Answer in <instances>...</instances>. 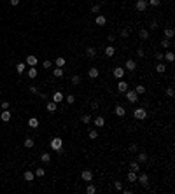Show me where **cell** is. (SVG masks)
Returning a JSON list of instances; mask_svg holds the SVG:
<instances>
[{
    "mask_svg": "<svg viewBox=\"0 0 175 194\" xmlns=\"http://www.w3.org/2000/svg\"><path fill=\"white\" fill-rule=\"evenodd\" d=\"M133 119H137V121H147V117H149V112H147V109H144L142 105H133Z\"/></svg>",
    "mask_w": 175,
    "mask_h": 194,
    "instance_id": "obj_1",
    "label": "cell"
},
{
    "mask_svg": "<svg viewBox=\"0 0 175 194\" xmlns=\"http://www.w3.org/2000/svg\"><path fill=\"white\" fill-rule=\"evenodd\" d=\"M79 178H81L84 184H88V182H93V180H95V171H93L91 168H82V170L79 171Z\"/></svg>",
    "mask_w": 175,
    "mask_h": 194,
    "instance_id": "obj_2",
    "label": "cell"
},
{
    "mask_svg": "<svg viewBox=\"0 0 175 194\" xmlns=\"http://www.w3.org/2000/svg\"><path fill=\"white\" fill-rule=\"evenodd\" d=\"M123 96H124V100H126V102H128L130 105H138L140 100H142V98H140L138 95L135 93V89H128L124 95H123Z\"/></svg>",
    "mask_w": 175,
    "mask_h": 194,
    "instance_id": "obj_3",
    "label": "cell"
},
{
    "mask_svg": "<svg viewBox=\"0 0 175 194\" xmlns=\"http://www.w3.org/2000/svg\"><path fill=\"white\" fill-rule=\"evenodd\" d=\"M124 70L128 72V74H135L137 70H140V67H138V63H137V60H133V58H126L124 60Z\"/></svg>",
    "mask_w": 175,
    "mask_h": 194,
    "instance_id": "obj_4",
    "label": "cell"
},
{
    "mask_svg": "<svg viewBox=\"0 0 175 194\" xmlns=\"http://www.w3.org/2000/svg\"><path fill=\"white\" fill-rule=\"evenodd\" d=\"M84 56H86L88 60H91V61H96L98 60V49L95 47V46H86V47H84Z\"/></svg>",
    "mask_w": 175,
    "mask_h": 194,
    "instance_id": "obj_5",
    "label": "cell"
},
{
    "mask_svg": "<svg viewBox=\"0 0 175 194\" xmlns=\"http://www.w3.org/2000/svg\"><path fill=\"white\" fill-rule=\"evenodd\" d=\"M135 159L138 161L140 165H149V161H151V156H149V152H147V151L140 149L138 152L135 154Z\"/></svg>",
    "mask_w": 175,
    "mask_h": 194,
    "instance_id": "obj_6",
    "label": "cell"
},
{
    "mask_svg": "<svg viewBox=\"0 0 175 194\" xmlns=\"http://www.w3.org/2000/svg\"><path fill=\"white\" fill-rule=\"evenodd\" d=\"M130 84L131 82H128L126 79H117V82H116V91L121 93V95H124L126 91L130 89Z\"/></svg>",
    "mask_w": 175,
    "mask_h": 194,
    "instance_id": "obj_7",
    "label": "cell"
},
{
    "mask_svg": "<svg viewBox=\"0 0 175 194\" xmlns=\"http://www.w3.org/2000/svg\"><path fill=\"white\" fill-rule=\"evenodd\" d=\"M116 54H117V49L114 47L112 44H107V46L103 47V56L107 58V60H114V58H117Z\"/></svg>",
    "mask_w": 175,
    "mask_h": 194,
    "instance_id": "obj_8",
    "label": "cell"
},
{
    "mask_svg": "<svg viewBox=\"0 0 175 194\" xmlns=\"http://www.w3.org/2000/svg\"><path fill=\"white\" fill-rule=\"evenodd\" d=\"M100 75H102V74H100V67H96V65L89 67V68H88V72H86V77H88L89 81H96Z\"/></svg>",
    "mask_w": 175,
    "mask_h": 194,
    "instance_id": "obj_9",
    "label": "cell"
},
{
    "mask_svg": "<svg viewBox=\"0 0 175 194\" xmlns=\"http://www.w3.org/2000/svg\"><path fill=\"white\" fill-rule=\"evenodd\" d=\"M126 74H128V72L124 70L123 65H116V67L112 68V77H114V79H124Z\"/></svg>",
    "mask_w": 175,
    "mask_h": 194,
    "instance_id": "obj_10",
    "label": "cell"
},
{
    "mask_svg": "<svg viewBox=\"0 0 175 194\" xmlns=\"http://www.w3.org/2000/svg\"><path fill=\"white\" fill-rule=\"evenodd\" d=\"M147 0H135L133 2V9H135V12H145L147 11Z\"/></svg>",
    "mask_w": 175,
    "mask_h": 194,
    "instance_id": "obj_11",
    "label": "cell"
},
{
    "mask_svg": "<svg viewBox=\"0 0 175 194\" xmlns=\"http://www.w3.org/2000/svg\"><path fill=\"white\" fill-rule=\"evenodd\" d=\"M112 114H114L116 117H119V119H124L126 114H128V110H126L124 105H116V107H114V110H112Z\"/></svg>",
    "mask_w": 175,
    "mask_h": 194,
    "instance_id": "obj_12",
    "label": "cell"
},
{
    "mask_svg": "<svg viewBox=\"0 0 175 194\" xmlns=\"http://www.w3.org/2000/svg\"><path fill=\"white\" fill-rule=\"evenodd\" d=\"M91 123H93L95 128H107V119H105V116H96V117L91 119Z\"/></svg>",
    "mask_w": 175,
    "mask_h": 194,
    "instance_id": "obj_13",
    "label": "cell"
},
{
    "mask_svg": "<svg viewBox=\"0 0 175 194\" xmlns=\"http://www.w3.org/2000/svg\"><path fill=\"white\" fill-rule=\"evenodd\" d=\"M93 23H95V26H107L109 19H107L105 14H96V16L93 18Z\"/></svg>",
    "mask_w": 175,
    "mask_h": 194,
    "instance_id": "obj_14",
    "label": "cell"
},
{
    "mask_svg": "<svg viewBox=\"0 0 175 194\" xmlns=\"http://www.w3.org/2000/svg\"><path fill=\"white\" fill-rule=\"evenodd\" d=\"M70 82H72V86H75V88H81L84 84V75L82 74H74V75L70 77Z\"/></svg>",
    "mask_w": 175,
    "mask_h": 194,
    "instance_id": "obj_15",
    "label": "cell"
},
{
    "mask_svg": "<svg viewBox=\"0 0 175 194\" xmlns=\"http://www.w3.org/2000/svg\"><path fill=\"white\" fill-rule=\"evenodd\" d=\"M166 70H168V67H166V63H165V61H159V63H156V65H154V72H156L158 75H165V74H166Z\"/></svg>",
    "mask_w": 175,
    "mask_h": 194,
    "instance_id": "obj_16",
    "label": "cell"
},
{
    "mask_svg": "<svg viewBox=\"0 0 175 194\" xmlns=\"http://www.w3.org/2000/svg\"><path fill=\"white\" fill-rule=\"evenodd\" d=\"M149 39H151V32H149L147 28H138V40L147 42Z\"/></svg>",
    "mask_w": 175,
    "mask_h": 194,
    "instance_id": "obj_17",
    "label": "cell"
},
{
    "mask_svg": "<svg viewBox=\"0 0 175 194\" xmlns=\"http://www.w3.org/2000/svg\"><path fill=\"white\" fill-rule=\"evenodd\" d=\"M128 170H131V171H137V173H140V171H142V165H140L137 159H131L130 163H128Z\"/></svg>",
    "mask_w": 175,
    "mask_h": 194,
    "instance_id": "obj_18",
    "label": "cell"
},
{
    "mask_svg": "<svg viewBox=\"0 0 175 194\" xmlns=\"http://www.w3.org/2000/svg\"><path fill=\"white\" fill-rule=\"evenodd\" d=\"M11 119H12V112H11V109L0 112V121H2V123H11Z\"/></svg>",
    "mask_w": 175,
    "mask_h": 194,
    "instance_id": "obj_19",
    "label": "cell"
},
{
    "mask_svg": "<svg viewBox=\"0 0 175 194\" xmlns=\"http://www.w3.org/2000/svg\"><path fill=\"white\" fill-rule=\"evenodd\" d=\"M147 30H149V32H152V33L159 30V23H158V18H152V19L147 23Z\"/></svg>",
    "mask_w": 175,
    "mask_h": 194,
    "instance_id": "obj_20",
    "label": "cell"
},
{
    "mask_svg": "<svg viewBox=\"0 0 175 194\" xmlns=\"http://www.w3.org/2000/svg\"><path fill=\"white\" fill-rule=\"evenodd\" d=\"M102 4L100 2H95V4H91L89 5V12L93 14V16H96V14H102Z\"/></svg>",
    "mask_w": 175,
    "mask_h": 194,
    "instance_id": "obj_21",
    "label": "cell"
},
{
    "mask_svg": "<svg viewBox=\"0 0 175 194\" xmlns=\"http://www.w3.org/2000/svg\"><path fill=\"white\" fill-rule=\"evenodd\" d=\"M133 89H135V93H137L138 96H144V95L147 93L145 84H142V82H137V84H135V88H133Z\"/></svg>",
    "mask_w": 175,
    "mask_h": 194,
    "instance_id": "obj_22",
    "label": "cell"
},
{
    "mask_svg": "<svg viewBox=\"0 0 175 194\" xmlns=\"http://www.w3.org/2000/svg\"><path fill=\"white\" fill-rule=\"evenodd\" d=\"M112 189L117 191V192H121V191L124 189V182L121 180V178H114V180H112Z\"/></svg>",
    "mask_w": 175,
    "mask_h": 194,
    "instance_id": "obj_23",
    "label": "cell"
},
{
    "mask_svg": "<svg viewBox=\"0 0 175 194\" xmlns=\"http://www.w3.org/2000/svg\"><path fill=\"white\" fill-rule=\"evenodd\" d=\"M26 126L32 128V130H37V128L40 126V121H39V117H33V116H32V117L26 121Z\"/></svg>",
    "mask_w": 175,
    "mask_h": 194,
    "instance_id": "obj_24",
    "label": "cell"
},
{
    "mask_svg": "<svg viewBox=\"0 0 175 194\" xmlns=\"http://www.w3.org/2000/svg\"><path fill=\"white\" fill-rule=\"evenodd\" d=\"M25 63H26V65H30V67H37V63H39V56L28 54L26 58H25Z\"/></svg>",
    "mask_w": 175,
    "mask_h": 194,
    "instance_id": "obj_25",
    "label": "cell"
},
{
    "mask_svg": "<svg viewBox=\"0 0 175 194\" xmlns=\"http://www.w3.org/2000/svg\"><path fill=\"white\" fill-rule=\"evenodd\" d=\"M137 171H131V170H128V171H126V175H124V178L128 182H130V184H137Z\"/></svg>",
    "mask_w": 175,
    "mask_h": 194,
    "instance_id": "obj_26",
    "label": "cell"
},
{
    "mask_svg": "<svg viewBox=\"0 0 175 194\" xmlns=\"http://www.w3.org/2000/svg\"><path fill=\"white\" fill-rule=\"evenodd\" d=\"M84 192H86V194H95V192H98L96 184H93V182H88V184H86V187H84Z\"/></svg>",
    "mask_w": 175,
    "mask_h": 194,
    "instance_id": "obj_27",
    "label": "cell"
},
{
    "mask_svg": "<svg viewBox=\"0 0 175 194\" xmlns=\"http://www.w3.org/2000/svg\"><path fill=\"white\" fill-rule=\"evenodd\" d=\"M88 138L91 140V142H98V138H100V133L96 131V128L93 130V128H89L88 130Z\"/></svg>",
    "mask_w": 175,
    "mask_h": 194,
    "instance_id": "obj_28",
    "label": "cell"
},
{
    "mask_svg": "<svg viewBox=\"0 0 175 194\" xmlns=\"http://www.w3.org/2000/svg\"><path fill=\"white\" fill-rule=\"evenodd\" d=\"M67 63H68V60H67L65 56H56V58H54V65H56V67L65 68V67H67Z\"/></svg>",
    "mask_w": 175,
    "mask_h": 194,
    "instance_id": "obj_29",
    "label": "cell"
},
{
    "mask_svg": "<svg viewBox=\"0 0 175 194\" xmlns=\"http://www.w3.org/2000/svg\"><path fill=\"white\" fill-rule=\"evenodd\" d=\"M89 109L93 112H96V110H100L102 109V103H100V100L98 98H93V100H89Z\"/></svg>",
    "mask_w": 175,
    "mask_h": 194,
    "instance_id": "obj_30",
    "label": "cell"
},
{
    "mask_svg": "<svg viewBox=\"0 0 175 194\" xmlns=\"http://www.w3.org/2000/svg\"><path fill=\"white\" fill-rule=\"evenodd\" d=\"M173 35H175V30L173 26H166V28H163V37H166V39H173Z\"/></svg>",
    "mask_w": 175,
    "mask_h": 194,
    "instance_id": "obj_31",
    "label": "cell"
},
{
    "mask_svg": "<svg viewBox=\"0 0 175 194\" xmlns=\"http://www.w3.org/2000/svg\"><path fill=\"white\" fill-rule=\"evenodd\" d=\"M135 56H137L138 60H147V56H145V49L142 47V46L135 47Z\"/></svg>",
    "mask_w": 175,
    "mask_h": 194,
    "instance_id": "obj_32",
    "label": "cell"
},
{
    "mask_svg": "<svg viewBox=\"0 0 175 194\" xmlns=\"http://www.w3.org/2000/svg\"><path fill=\"white\" fill-rule=\"evenodd\" d=\"M46 110H47L49 114H54V112H58V103H54L53 100H51V102H47V103H46Z\"/></svg>",
    "mask_w": 175,
    "mask_h": 194,
    "instance_id": "obj_33",
    "label": "cell"
},
{
    "mask_svg": "<svg viewBox=\"0 0 175 194\" xmlns=\"http://www.w3.org/2000/svg\"><path fill=\"white\" fill-rule=\"evenodd\" d=\"M63 75H65V68H61V67H54L53 68V77L54 79H61Z\"/></svg>",
    "mask_w": 175,
    "mask_h": 194,
    "instance_id": "obj_34",
    "label": "cell"
},
{
    "mask_svg": "<svg viewBox=\"0 0 175 194\" xmlns=\"http://www.w3.org/2000/svg\"><path fill=\"white\" fill-rule=\"evenodd\" d=\"M63 98H65V95H63V93H61L60 89L53 93V102H54V103H61V102H63Z\"/></svg>",
    "mask_w": 175,
    "mask_h": 194,
    "instance_id": "obj_35",
    "label": "cell"
},
{
    "mask_svg": "<svg viewBox=\"0 0 175 194\" xmlns=\"http://www.w3.org/2000/svg\"><path fill=\"white\" fill-rule=\"evenodd\" d=\"M117 33H119V37H121V40H128V39H130V35H131V32H130L128 28H121Z\"/></svg>",
    "mask_w": 175,
    "mask_h": 194,
    "instance_id": "obj_36",
    "label": "cell"
},
{
    "mask_svg": "<svg viewBox=\"0 0 175 194\" xmlns=\"http://www.w3.org/2000/svg\"><path fill=\"white\" fill-rule=\"evenodd\" d=\"M170 46H172V40L161 35V39H159V47H163V49H170Z\"/></svg>",
    "mask_w": 175,
    "mask_h": 194,
    "instance_id": "obj_37",
    "label": "cell"
},
{
    "mask_svg": "<svg viewBox=\"0 0 175 194\" xmlns=\"http://www.w3.org/2000/svg\"><path fill=\"white\" fill-rule=\"evenodd\" d=\"M163 54H165V61H168V63H173L175 61V53H173V51L166 49V53H163Z\"/></svg>",
    "mask_w": 175,
    "mask_h": 194,
    "instance_id": "obj_38",
    "label": "cell"
},
{
    "mask_svg": "<svg viewBox=\"0 0 175 194\" xmlns=\"http://www.w3.org/2000/svg\"><path fill=\"white\" fill-rule=\"evenodd\" d=\"M26 75L30 77V79H37V75H39V68H37V67H30V68L26 70Z\"/></svg>",
    "mask_w": 175,
    "mask_h": 194,
    "instance_id": "obj_39",
    "label": "cell"
},
{
    "mask_svg": "<svg viewBox=\"0 0 175 194\" xmlns=\"http://www.w3.org/2000/svg\"><path fill=\"white\" fill-rule=\"evenodd\" d=\"M33 145H35V140L32 137H26V138L23 140V147L25 149H33Z\"/></svg>",
    "mask_w": 175,
    "mask_h": 194,
    "instance_id": "obj_40",
    "label": "cell"
},
{
    "mask_svg": "<svg viewBox=\"0 0 175 194\" xmlns=\"http://www.w3.org/2000/svg\"><path fill=\"white\" fill-rule=\"evenodd\" d=\"M163 95H165L166 98H170V100H172V98L175 96V89H173V86H168V88H165Z\"/></svg>",
    "mask_w": 175,
    "mask_h": 194,
    "instance_id": "obj_41",
    "label": "cell"
},
{
    "mask_svg": "<svg viewBox=\"0 0 175 194\" xmlns=\"http://www.w3.org/2000/svg\"><path fill=\"white\" fill-rule=\"evenodd\" d=\"M75 100H77V96L74 95V93H68L67 96L63 98V102H67V105H74L75 103Z\"/></svg>",
    "mask_w": 175,
    "mask_h": 194,
    "instance_id": "obj_42",
    "label": "cell"
},
{
    "mask_svg": "<svg viewBox=\"0 0 175 194\" xmlns=\"http://www.w3.org/2000/svg\"><path fill=\"white\" fill-rule=\"evenodd\" d=\"M23 178H25L26 182H33L35 173H33V171H30V170H25V171H23Z\"/></svg>",
    "mask_w": 175,
    "mask_h": 194,
    "instance_id": "obj_43",
    "label": "cell"
},
{
    "mask_svg": "<svg viewBox=\"0 0 175 194\" xmlns=\"http://www.w3.org/2000/svg\"><path fill=\"white\" fill-rule=\"evenodd\" d=\"M152 60L156 63H159V61H165V54L161 53V51H154V54H152Z\"/></svg>",
    "mask_w": 175,
    "mask_h": 194,
    "instance_id": "obj_44",
    "label": "cell"
},
{
    "mask_svg": "<svg viewBox=\"0 0 175 194\" xmlns=\"http://www.w3.org/2000/svg\"><path fill=\"white\" fill-rule=\"evenodd\" d=\"M39 158H40V161H42V163H46V165H47V163H51V159H53V156H51L49 152H40V156H39Z\"/></svg>",
    "mask_w": 175,
    "mask_h": 194,
    "instance_id": "obj_45",
    "label": "cell"
},
{
    "mask_svg": "<svg viewBox=\"0 0 175 194\" xmlns=\"http://www.w3.org/2000/svg\"><path fill=\"white\" fill-rule=\"evenodd\" d=\"M25 72H26V67H25V63L23 61H19L18 65H16V74H18V75H23Z\"/></svg>",
    "mask_w": 175,
    "mask_h": 194,
    "instance_id": "obj_46",
    "label": "cell"
},
{
    "mask_svg": "<svg viewBox=\"0 0 175 194\" xmlns=\"http://www.w3.org/2000/svg\"><path fill=\"white\" fill-rule=\"evenodd\" d=\"M116 39H117V37H116V33H114V32H109V33L105 35V40L109 42V44H114V42H116Z\"/></svg>",
    "mask_w": 175,
    "mask_h": 194,
    "instance_id": "obj_47",
    "label": "cell"
},
{
    "mask_svg": "<svg viewBox=\"0 0 175 194\" xmlns=\"http://www.w3.org/2000/svg\"><path fill=\"white\" fill-rule=\"evenodd\" d=\"M35 177H37V178H42V177H46V170H44V168H35Z\"/></svg>",
    "mask_w": 175,
    "mask_h": 194,
    "instance_id": "obj_48",
    "label": "cell"
},
{
    "mask_svg": "<svg viewBox=\"0 0 175 194\" xmlns=\"http://www.w3.org/2000/svg\"><path fill=\"white\" fill-rule=\"evenodd\" d=\"M42 68L51 70L53 68V61H51V60H44V61H42Z\"/></svg>",
    "mask_w": 175,
    "mask_h": 194,
    "instance_id": "obj_49",
    "label": "cell"
},
{
    "mask_svg": "<svg viewBox=\"0 0 175 194\" xmlns=\"http://www.w3.org/2000/svg\"><path fill=\"white\" fill-rule=\"evenodd\" d=\"M0 109H2V110H7V109H11V102H9V100H4V102L0 103Z\"/></svg>",
    "mask_w": 175,
    "mask_h": 194,
    "instance_id": "obj_50",
    "label": "cell"
},
{
    "mask_svg": "<svg viewBox=\"0 0 175 194\" xmlns=\"http://www.w3.org/2000/svg\"><path fill=\"white\" fill-rule=\"evenodd\" d=\"M147 5H151V7H159V5H161V0H147Z\"/></svg>",
    "mask_w": 175,
    "mask_h": 194,
    "instance_id": "obj_51",
    "label": "cell"
},
{
    "mask_svg": "<svg viewBox=\"0 0 175 194\" xmlns=\"http://www.w3.org/2000/svg\"><path fill=\"white\" fill-rule=\"evenodd\" d=\"M28 89H30V93H33V95H39V93H40V89H39L37 86H33V84H30V88H28Z\"/></svg>",
    "mask_w": 175,
    "mask_h": 194,
    "instance_id": "obj_52",
    "label": "cell"
},
{
    "mask_svg": "<svg viewBox=\"0 0 175 194\" xmlns=\"http://www.w3.org/2000/svg\"><path fill=\"white\" fill-rule=\"evenodd\" d=\"M19 2H21V0H9L11 7H18V5H19Z\"/></svg>",
    "mask_w": 175,
    "mask_h": 194,
    "instance_id": "obj_53",
    "label": "cell"
}]
</instances>
